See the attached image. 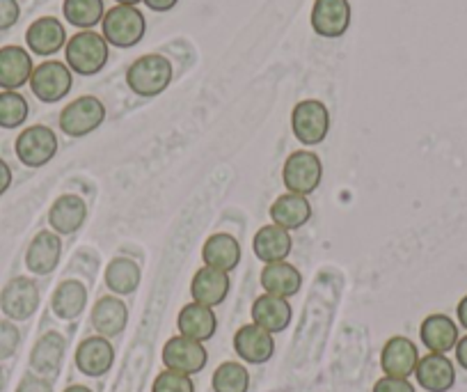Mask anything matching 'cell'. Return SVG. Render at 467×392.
<instances>
[{
    "label": "cell",
    "mask_w": 467,
    "mask_h": 392,
    "mask_svg": "<svg viewBox=\"0 0 467 392\" xmlns=\"http://www.w3.org/2000/svg\"><path fill=\"white\" fill-rule=\"evenodd\" d=\"M16 392H53V387L48 386L44 378H37V376H26L24 381H21L19 390Z\"/></svg>",
    "instance_id": "39"
},
{
    "label": "cell",
    "mask_w": 467,
    "mask_h": 392,
    "mask_svg": "<svg viewBox=\"0 0 467 392\" xmlns=\"http://www.w3.org/2000/svg\"><path fill=\"white\" fill-rule=\"evenodd\" d=\"M140 267L131 257H115L106 267V285L112 294H133L140 285Z\"/></svg>",
    "instance_id": "29"
},
{
    "label": "cell",
    "mask_w": 467,
    "mask_h": 392,
    "mask_svg": "<svg viewBox=\"0 0 467 392\" xmlns=\"http://www.w3.org/2000/svg\"><path fill=\"white\" fill-rule=\"evenodd\" d=\"M323 179V164L318 154L309 150H298L286 159L285 170H282V182L286 191L298 193L307 197L318 188Z\"/></svg>",
    "instance_id": "6"
},
{
    "label": "cell",
    "mask_w": 467,
    "mask_h": 392,
    "mask_svg": "<svg viewBox=\"0 0 467 392\" xmlns=\"http://www.w3.org/2000/svg\"><path fill=\"white\" fill-rule=\"evenodd\" d=\"M60 252L62 241L56 232H39L30 241L28 252H26V267L35 276H48L51 271H56L57 261H60Z\"/></svg>",
    "instance_id": "17"
},
{
    "label": "cell",
    "mask_w": 467,
    "mask_h": 392,
    "mask_svg": "<svg viewBox=\"0 0 467 392\" xmlns=\"http://www.w3.org/2000/svg\"><path fill=\"white\" fill-rule=\"evenodd\" d=\"M103 120H106V106H103L101 99L85 94V97L74 99L69 106L62 108L60 129L67 136L83 138L97 131L103 124Z\"/></svg>",
    "instance_id": "5"
},
{
    "label": "cell",
    "mask_w": 467,
    "mask_h": 392,
    "mask_svg": "<svg viewBox=\"0 0 467 392\" xmlns=\"http://www.w3.org/2000/svg\"><path fill=\"white\" fill-rule=\"evenodd\" d=\"M62 12H65V19L80 30H92L94 26L101 24L106 15L103 0H65Z\"/></svg>",
    "instance_id": "32"
},
{
    "label": "cell",
    "mask_w": 467,
    "mask_h": 392,
    "mask_svg": "<svg viewBox=\"0 0 467 392\" xmlns=\"http://www.w3.org/2000/svg\"><path fill=\"white\" fill-rule=\"evenodd\" d=\"M374 392H415V386H412L408 378L385 376V378H380L379 383H376Z\"/></svg>",
    "instance_id": "38"
},
{
    "label": "cell",
    "mask_w": 467,
    "mask_h": 392,
    "mask_svg": "<svg viewBox=\"0 0 467 392\" xmlns=\"http://www.w3.org/2000/svg\"><path fill=\"white\" fill-rule=\"evenodd\" d=\"M0 308L10 319L24 322L39 308V290L30 278H15L0 294Z\"/></svg>",
    "instance_id": "10"
},
{
    "label": "cell",
    "mask_w": 467,
    "mask_h": 392,
    "mask_svg": "<svg viewBox=\"0 0 467 392\" xmlns=\"http://www.w3.org/2000/svg\"><path fill=\"white\" fill-rule=\"evenodd\" d=\"M21 7L16 0H0V30H10L19 21Z\"/></svg>",
    "instance_id": "37"
},
{
    "label": "cell",
    "mask_w": 467,
    "mask_h": 392,
    "mask_svg": "<svg viewBox=\"0 0 467 392\" xmlns=\"http://www.w3.org/2000/svg\"><path fill=\"white\" fill-rule=\"evenodd\" d=\"M253 322L259 328L273 333H282L291 323V305L286 299L273 294H262L253 303Z\"/></svg>",
    "instance_id": "25"
},
{
    "label": "cell",
    "mask_w": 467,
    "mask_h": 392,
    "mask_svg": "<svg viewBox=\"0 0 467 392\" xmlns=\"http://www.w3.org/2000/svg\"><path fill=\"white\" fill-rule=\"evenodd\" d=\"M250 374L241 363H223L213 374L215 392H248Z\"/></svg>",
    "instance_id": "33"
},
{
    "label": "cell",
    "mask_w": 467,
    "mask_h": 392,
    "mask_svg": "<svg viewBox=\"0 0 467 392\" xmlns=\"http://www.w3.org/2000/svg\"><path fill=\"white\" fill-rule=\"evenodd\" d=\"M88 218V205L78 196H60L48 211V223L57 234H74Z\"/></svg>",
    "instance_id": "23"
},
{
    "label": "cell",
    "mask_w": 467,
    "mask_h": 392,
    "mask_svg": "<svg viewBox=\"0 0 467 392\" xmlns=\"http://www.w3.org/2000/svg\"><path fill=\"white\" fill-rule=\"evenodd\" d=\"M151 392H195V386H192L188 374L165 369V372H161L159 376H156Z\"/></svg>",
    "instance_id": "35"
},
{
    "label": "cell",
    "mask_w": 467,
    "mask_h": 392,
    "mask_svg": "<svg viewBox=\"0 0 467 392\" xmlns=\"http://www.w3.org/2000/svg\"><path fill=\"white\" fill-rule=\"evenodd\" d=\"M26 44L35 56H56L60 48L67 47V30L56 16H42L30 24L26 33Z\"/></svg>",
    "instance_id": "13"
},
{
    "label": "cell",
    "mask_w": 467,
    "mask_h": 392,
    "mask_svg": "<svg viewBox=\"0 0 467 392\" xmlns=\"http://www.w3.org/2000/svg\"><path fill=\"white\" fill-rule=\"evenodd\" d=\"M19 340L21 335L19 331H16L15 323H0V360L10 358V355L15 354L16 346H19Z\"/></svg>",
    "instance_id": "36"
},
{
    "label": "cell",
    "mask_w": 467,
    "mask_h": 392,
    "mask_svg": "<svg viewBox=\"0 0 467 392\" xmlns=\"http://www.w3.org/2000/svg\"><path fill=\"white\" fill-rule=\"evenodd\" d=\"M456 360L462 369H467V335L462 340H458L456 344Z\"/></svg>",
    "instance_id": "42"
},
{
    "label": "cell",
    "mask_w": 467,
    "mask_h": 392,
    "mask_svg": "<svg viewBox=\"0 0 467 392\" xmlns=\"http://www.w3.org/2000/svg\"><path fill=\"white\" fill-rule=\"evenodd\" d=\"M142 3L154 12H170L174 5H177L179 0H142Z\"/></svg>",
    "instance_id": "40"
},
{
    "label": "cell",
    "mask_w": 467,
    "mask_h": 392,
    "mask_svg": "<svg viewBox=\"0 0 467 392\" xmlns=\"http://www.w3.org/2000/svg\"><path fill=\"white\" fill-rule=\"evenodd\" d=\"M300 285H303V276L289 261H273V264L264 267L262 287L266 290V294L291 299V296L298 294Z\"/></svg>",
    "instance_id": "24"
},
{
    "label": "cell",
    "mask_w": 467,
    "mask_h": 392,
    "mask_svg": "<svg viewBox=\"0 0 467 392\" xmlns=\"http://www.w3.org/2000/svg\"><path fill=\"white\" fill-rule=\"evenodd\" d=\"M271 218L273 223L280 225L285 229H298L312 218V205L307 197L298 196V193H285L277 197L271 207Z\"/></svg>",
    "instance_id": "28"
},
{
    "label": "cell",
    "mask_w": 467,
    "mask_h": 392,
    "mask_svg": "<svg viewBox=\"0 0 467 392\" xmlns=\"http://www.w3.org/2000/svg\"><path fill=\"white\" fill-rule=\"evenodd\" d=\"M112 360H115V351L108 337H88L76 349V365L88 376H103L112 367Z\"/></svg>",
    "instance_id": "19"
},
{
    "label": "cell",
    "mask_w": 467,
    "mask_h": 392,
    "mask_svg": "<svg viewBox=\"0 0 467 392\" xmlns=\"http://www.w3.org/2000/svg\"><path fill=\"white\" fill-rule=\"evenodd\" d=\"M254 255L264 261V264H273V261H285L289 257L294 241H291L289 229L280 228V225H264L257 234H254Z\"/></svg>",
    "instance_id": "22"
},
{
    "label": "cell",
    "mask_w": 467,
    "mask_h": 392,
    "mask_svg": "<svg viewBox=\"0 0 467 392\" xmlns=\"http://www.w3.org/2000/svg\"><path fill=\"white\" fill-rule=\"evenodd\" d=\"M3 383H5V376H3V369H0V390H3Z\"/></svg>",
    "instance_id": "46"
},
{
    "label": "cell",
    "mask_w": 467,
    "mask_h": 392,
    "mask_svg": "<svg viewBox=\"0 0 467 392\" xmlns=\"http://www.w3.org/2000/svg\"><path fill=\"white\" fill-rule=\"evenodd\" d=\"M129 310L124 301L115 296H103L92 308V326L97 328L101 337H115L127 328Z\"/></svg>",
    "instance_id": "27"
},
{
    "label": "cell",
    "mask_w": 467,
    "mask_h": 392,
    "mask_svg": "<svg viewBox=\"0 0 467 392\" xmlns=\"http://www.w3.org/2000/svg\"><path fill=\"white\" fill-rule=\"evenodd\" d=\"M202 260H204V267L224 273L234 271L241 261V243L232 234H213L206 238L202 248Z\"/></svg>",
    "instance_id": "21"
},
{
    "label": "cell",
    "mask_w": 467,
    "mask_h": 392,
    "mask_svg": "<svg viewBox=\"0 0 467 392\" xmlns=\"http://www.w3.org/2000/svg\"><path fill=\"white\" fill-rule=\"evenodd\" d=\"M71 85H74V76L65 62L48 60L35 67L33 76H30V88L33 94L44 103H56L69 94Z\"/></svg>",
    "instance_id": "7"
},
{
    "label": "cell",
    "mask_w": 467,
    "mask_h": 392,
    "mask_svg": "<svg viewBox=\"0 0 467 392\" xmlns=\"http://www.w3.org/2000/svg\"><path fill=\"white\" fill-rule=\"evenodd\" d=\"M234 349L245 363L262 365L275 354V340H273L271 333L259 328L257 323H248V326L239 328V333L234 335Z\"/></svg>",
    "instance_id": "12"
},
{
    "label": "cell",
    "mask_w": 467,
    "mask_h": 392,
    "mask_svg": "<svg viewBox=\"0 0 467 392\" xmlns=\"http://www.w3.org/2000/svg\"><path fill=\"white\" fill-rule=\"evenodd\" d=\"M350 26V3L348 0H317L312 7L314 33L326 39H337Z\"/></svg>",
    "instance_id": "11"
},
{
    "label": "cell",
    "mask_w": 467,
    "mask_h": 392,
    "mask_svg": "<svg viewBox=\"0 0 467 392\" xmlns=\"http://www.w3.org/2000/svg\"><path fill=\"white\" fill-rule=\"evenodd\" d=\"M421 342L431 354H447L458 344V326L447 314H431L421 323Z\"/></svg>",
    "instance_id": "26"
},
{
    "label": "cell",
    "mask_w": 467,
    "mask_h": 392,
    "mask_svg": "<svg viewBox=\"0 0 467 392\" xmlns=\"http://www.w3.org/2000/svg\"><path fill=\"white\" fill-rule=\"evenodd\" d=\"M191 294L192 301L206 308H215L223 303L229 294V276L218 269L202 267L197 269L195 278L191 282Z\"/></svg>",
    "instance_id": "18"
},
{
    "label": "cell",
    "mask_w": 467,
    "mask_h": 392,
    "mask_svg": "<svg viewBox=\"0 0 467 392\" xmlns=\"http://www.w3.org/2000/svg\"><path fill=\"white\" fill-rule=\"evenodd\" d=\"M127 83L138 97H159L172 83V62L159 53L142 56L129 67Z\"/></svg>",
    "instance_id": "1"
},
{
    "label": "cell",
    "mask_w": 467,
    "mask_h": 392,
    "mask_svg": "<svg viewBox=\"0 0 467 392\" xmlns=\"http://www.w3.org/2000/svg\"><path fill=\"white\" fill-rule=\"evenodd\" d=\"M206 349L202 346V342L188 340V337L179 335L172 337V340L165 342L163 346V363L168 369H174V372L182 374H197L204 369L206 365Z\"/></svg>",
    "instance_id": "9"
},
{
    "label": "cell",
    "mask_w": 467,
    "mask_h": 392,
    "mask_svg": "<svg viewBox=\"0 0 467 392\" xmlns=\"http://www.w3.org/2000/svg\"><path fill=\"white\" fill-rule=\"evenodd\" d=\"M33 58L21 47H3L0 48V88L16 92L30 83L33 76Z\"/></svg>",
    "instance_id": "14"
},
{
    "label": "cell",
    "mask_w": 467,
    "mask_h": 392,
    "mask_svg": "<svg viewBox=\"0 0 467 392\" xmlns=\"http://www.w3.org/2000/svg\"><path fill=\"white\" fill-rule=\"evenodd\" d=\"M177 326L179 333H182L183 337H188V340L206 342L215 335L218 319H215L213 310L192 301V303L183 305V310L179 313Z\"/></svg>",
    "instance_id": "20"
},
{
    "label": "cell",
    "mask_w": 467,
    "mask_h": 392,
    "mask_svg": "<svg viewBox=\"0 0 467 392\" xmlns=\"http://www.w3.org/2000/svg\"><path fill=\"white\" fill-rule=\"evenodd\" d=\"M88 303V290L78 281H65L53 294V313L60 319H76Z\"/></svg>",
    "instance_id": "31"
},
{
    "label": "cell",
    "mask_w": 467,
    "mask_h": 392,
    "mask_svg": "<svg viewBox=\"0 0 467 392\" xmlns=\"http://www.w3.org/2000/svg\"><path fill=\"white\" fill-rule=\"evenodd\" d=\"M291 129L303 145H321L330 131V111L318 99H305L291 112Z\"/></svg>",
    "instance_id": "4"
},
{
    "label": "cell",
    "mask_w": 467,
    "mask_h": 392,
    "mask_svg": "<svg viewBox=\"0 0 467 392\" xmlns=\"http://www.w3.org/2000/svg\"><path fill=\"white\" fill-rule=\"evenodd\" d=\"M65 392H92V390H89V387H85V386H69Z\"/></svg>",
    "instance_id": "44"
},
{
    "label": "cell",
    "mask_w": 467,
    "mask_h": 392,
    "mask_svg": "<svg viewBox=\"0 0 467 392\" xmlns=\"http://www.w3.org/2000/svg\"><path fill=\"white\" fill-rule=\"evenodd\" d=\"M456 313H458V322H461V326L467 331V296H462V301L458 303Z\"/></svg>",
    "instance_id": "43"
},
{
    "label": "cell",
    "mask_w": 467,
    "mask_h": 392,
    "mask_svg": "<svg viewBox=\"0 0 467 392\" xmlns=\"http://www.w3.org/2000/svg\"><path fill=\"white\" fill-rule=\"evenodd\" d=\"M28 120V101L24 94L5 90L0 92V126L3 129H19Z\"/></svg>",
    "instance_id": "34"
},
{
    "label": "cell",
    "mask_w": 467,
    "mask_h": 392,
    "mask_svg": "<svg viewBox=\"0 0 467 392\" xmlns=\"http://www.w3.org/2000/svg\"><path fill=\"white\" fill-rule=\"evenodd\" d=\"M62 358H65V337L60 333H47L35 344L33 355H30V365L39 374H56L60 369Z\"/></svg>",
    "instance_id": "30"
},
{
    "label": "cell",
    "mask_w": 467,
    "mask_h": 392,
    "mask_svg": "<svg viewBox=\"0 0 467 392\" xmlns=\"http://www.w3.org/2000/svg\"><path fill=\"white\" fill-rule=\"evenodd\" d=\"M417 383L429 392H447L456 383V369L444 354H429L415 367Z\"/></svg>",
    "instance_id": "15"
},
{
    "label": "cell",
    "mask_w": 467,
    "mask_h": 392,
    "mask_svg": "<svg viewBox=\"0 0 467 392\" xmlns=\"http://www.w3.org/2000/svg\"><path fill=\"white\" fill-rule=\"evenodd\" d=\"M103 39L117 48H131L142 42L147 33V21L142 12L133 5H115L103 15Z\"/></svg>",
    "instance_id": "2"
},
{
    "label": "cell",
    "mask_w": 467,
    "mask_h": 392,
    "mask_svg": "<svg viewBox=\"0 0 467 392\" xmlns=\"http://www.w3.org/2000/svg\"><path fill=\"white\" fill-rule=\"evenodd\" d=\"M57 154V136L44 124L28 126L16 138V156L28 168H42Z\"/></svg>",
    "instance_id": "8"
},
{
    "label": "cell",
    "mask_w": 467,
    "mask_h": 392,
    "mask_svg": "<svg viewBox=\"0 0 467 392\" xmlns=\"http://www.w3.org/2000/svg\"><path fill=\"white\" fill-rule=\"evenodd\" d=\"M67 67L80 76H94L106 67L108 62V42L103 35L92 30H80L74 37H69L65 47Z\"/></svg>",
    "instance_id": "3"
},
{
    "label": "cell",
    "mask_w": 467,
    "mask_h": 392,
    "mask_svg": "<svg viewBox=\"0 0 467 392\" xmlns=\"http://www.w3.org/2000/svg\"><path fill=\"white\" fill-rule=\"evenodd\" d=\"M10 184H12L10 165H7L5 161L0 159V196H3V193H5L7 188H10Z\"/></svg>",
    "instance_id": "41"
},
{
    "label": "cell",
    "mask_w": 467,
    "mask_h": 392,
    "mask_svg": "<svg viewBox=\"0 0 467 392\" xmlns=\"http://www.w3.org/2000/svg\"><path fill=\"white\" fill-rule=\"evenodd\" d=\"M115 3H117V5H133V7H136L140 0H115Z\"/></svg>",
    "instance_id": "45"
},
{
    "label": "cell",
    "mask_w": 467,
    "mask_h": 392,
    "mask_svg": "<svg viewBox=\"0 0 467 392\" xmlns=\"http://www.w3.org/2000/svg\"><path fill=\"white\" fill-rule=\"evenodd\" d=\"M417 363H420V354H417L415 342L408 337H392L380 354V367L388 376L394 378H408L415 374Z\"/></svg>",
    "instance_id": "16"
}]
</instances>
